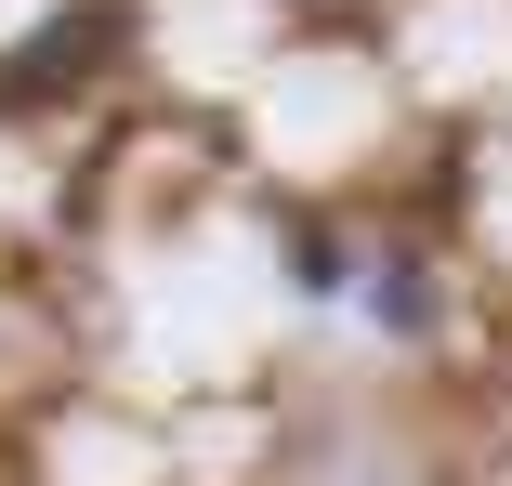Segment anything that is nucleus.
I'll return each instance as SVG.
<instances>
[{
  "label": "nucleus",
  "instance_id": "nucleus-1",
  "mask_svg": "<svg viewBox=\"0 0 512 486\" xmlns=\"http://www.w3.org/2000/svg\"><path fill=\"white\" fill-rule=\"evenodd\" d=\"M119 40H132L119 0H66L53 27H27L0 53V119H53L66 92H92V66H119Z\"/></svg>",
  "mask_w": 512,
  "mask_h": 486
},
{
  "label": "nucleus",
  "instance_id": "nucleus-2",
  "mask_svg": "<svg viewBox=\"0 0 512 486\" xmlns=\"http://www.w3.org/2000/svg\"><path fill=\"white\" fill-rule=\"evenodd\" d=\"M355 303H368V316H381L394 342H434V316H447V303H434V263H421V250H381Z\"/></svg>",
  "mask_w": 512,
  "mask_h": 486
},
{
  "label": "nucleus",
  "instance_id": "nucleus-3",
  "mask_svg": "<svg viewBox=\"0 0 512 486\" xmlns=\"http://www.w3.org/2000/svg\"><path fill=\"white\" fill-rule=\"evenodd\" d=\"M289 289H302V303H355V289H368V263H355L342 237H316V224H302V237H289Z\"/></svg>",
  "mask_w": 512,
  "mask_h": 486
}]
</instances>
